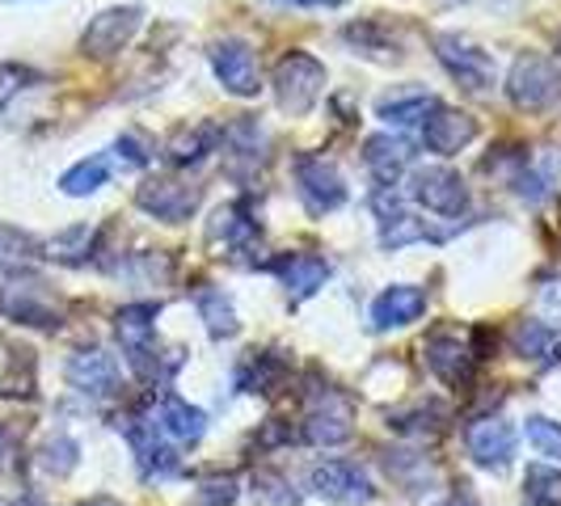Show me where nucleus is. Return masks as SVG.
<instances>
[{
    "label": "nucleus",
    "mask_w": 561,
    "mask_h": 506,
    "mask_svg": "<svg viewBox=\"0 0 561 506\" xmlns=\"http://www.w3.org/2000/svg\"><path fill=\"white\" fill-rule=\"evenodd\" d=\"M64 376H68V384L84 396H114L118 393V380H123L118 359H114L111 350H102V346L77 350V355L68 359V367H64Z\"/></svg>",
    "instance_id": "nucleus-15"
},
{
    "label": "nucleus",
    "mask_w": 561,
    "mask_h": 506,
    "mask_svg": "<svg viewBox=\"0 0 561 506\" xmlns=\"http://www.w3.org/2000/svg\"><path fill=\"white\" fill-rule=\"evenodd\" d=\"M287 380V359H283L279 350H253L250 359L241 364L237 371V384L245 389V393H262V396H275L279 393V384Z\"/></svg>",
    "instance_id": "nucleus-27"
},
{
    "label": "nucleus",
    "mask_w": 561,
    "mask_h": 506,
    "mask_svg": "<svg viewBox=\"0 0 561 506\" xmlns=\"http://www.w3.org/2000/svg\"><path fill=\"white\" fill-rule=\"evenodd\" d=\"M410 161H414V143L405 140V136H389V131L367 136L364 165L371 173V182H376V191H393L397 182H401V173L410 169Z\"/></svg>",
    "instance_id": "nucleus-20"
},
{
    "label": "nucleus",
    "mask_w": 561,
    "mask_h": 506,
    "mask_svg": "<svg viewBox=\"0 0 561 506\" xmlns=\"http://www.w3.org/2000/svg\"><path fill=\"white\" fill-rule=\"evenodd\" d=\"M220 143H225V127H220V123H186V127H178L165 140L161 157H165L169 165L191 169V165H198L207 152H216Z\"/></svg>",
    "instance_id": "nucleus-24"
},
{
    "label": "nucleus",
    "mask_w": 561,
    "mask_h": 506,
    "mask_svg": "<svg viewBox=\"0 0 561 506\" xmlns=\"http://www.w3.org/2000/svg\"><path fill=\"white\" fill-rule=\"evenodd\" d=\"M144 26V9L140 4H114V9H102L81 34V51L89 59H114L131 38L136 30Z\"/></svg>",
    "instance_id": "nucleus-7"
},
{
    "label": "nucleus",
    "mask_w": 561,
    "mask_h": 506,
    "mask_svg": "<svg viewBox=\"0 0 561 506\" xmlns=\"http://www.w3.org/2000/svg\"><path fill=\"white\" fill-rule=\"evenodd\" d=\"M540 309L549 312L553 321H561V279H545V283H540Z\"/></svg>",
    "instance_id": "nucleus-42"
},
{
    "label": "nucleus",
    "mask_w": 561,
    "mask_h": 506,
    "mask_svg": "<svg viewBox=\"0 0 561 506\" xmlns=\"http://www.w3.org/2000/svg\"><path fill=\"white\" fill-rule=\"evenodd\" d=\"M123 426V435H127V444L136 451V460H140V473L148 481H169L178 478V469H182V460H178V451L169 444L165 435H161V426L152 418H144V414H131V418L118 422Z\"/></svg>",
    "instance_id": "nucleus-9"
},
{
    "label": "nucleus",
    "mask_w": 561,
    "mask_h": 506,
    "mask_svg": "<svg viewBox=\"0 0 561 506\" xmlns=\"http://www.w3.org/2000/svg\"><path fill=\"white\" fill-rule=\"evenodd\" d=\"M77 464H81V444H77L72 435H51V439L38 448V469L51 473V478H68Z\"/></svg>",
    "instance_id": "nucleus-35"
},
{
    "label": "nucleus",
    "mask_w": 561,
    "mask_h": 506,
    "mask_svg": "<svg viewBox=\"0 0 561 506\" xmlns=\"http://www.w3.org/2000/svg\"><path fill=\"white\" fill-rule=\"evenodd\" d=\"M444 506H478V498H473V494H465V490H460V494H451L448 503Z\"/></svg>",
    "instance_id": "nucleus-45"
},
{
    "label": "nucleus",
    "mask_w": 561,
    "mask_h": 506,
    "mask_svg": "<svg viewBox=\"0 0 561 506\" xmlns=\"http://www.w3.org/2000/svg\"><path fill=\"white\" fill-rule=\"evenodd\" d=\"M511 350L536 367H558L561 364V325L549 321H519L511 330Z\"/></svg>",
    "instance_id": "nucleus-25"
},
{
    "label": "nucleus",
    "mask_w": 561,
    "mask_h": 506,
    "mask_svg": "<svg viewBox=\"0 0 561 506\" xmlns=\"http://www.w3.org/2000/svg\"><path fill=\"white\" fill-rule=\"evenodd\" d=\"M465 444H469V456L478 460L481 469L490 473H503L515 460V426L506 418H478L469 430H465Z\"/></svg>",
    "instance_id": "nucleus-16"
},
{
    "label": "nucleus",
    "mask_w": 561,
    "mask_h": 506,
    "mask_svg": "<svg viewBox=\"0 0 561 506\" xmlns=\"http://www.w3.org/2000/svg\"><path fill=\"white\" fill-rule=\"evenodd\" d=\"M439 102L422 89H401V93H389L376 102V118H385L389 127H414V123H426V114L435 111Z\"/></svg>",
    "instance_id": "nucleus-29"
},
{
    "label": "nucleus",
    "mask_w": 561,
    "mask_h": 506,
    "mask_svg": "<svg viewBox=\"0 0 561 506\" xmlns=\"http://www.w3.org/2000/svg\"><path fill=\"white\" fill-rule=\"evenodd\" d=\"M524 435H528V444H533L536 456H545V460L561 464V422L540 418V414H536V418H528Z\"/></svg>",
    "instance_id": "nucleus-37"
},
{
    "label": "nucleus",
    "mask_w": 561,
    "mask_h": 506,
    "mask_svg": "<svg viewBox=\"0 0 561 506\" xmlns=\"http://www.w3.org/2000/svg\"><path fill=\"white\" fill-rule=\"evenodd\" d=\"M157 317H161V304L152 300H140V304H123L114 312V334H118V346L127 355V367L140 376L144 384H165L169 371L182 364V355L173 359H161V346H157Z\"/></svg>",
    "instance_id": "nucleus-1"
},
{
    "label": "nucleus",
    "mask_w": 561,
    "mask_h": 506,
    "mask_svg": "<svg viewBox=\"0 0 561 506\" xmlns=\"http://www.w3.org/2000/svg\"><path fill=\"white\" fill-rule=\"evenodd\" d=\"M271 84H275L279 111L291 114V118H305L321 102V93H325V64L317 56H309V51H287L275 64Z\"/></svg>",
    "instance_id": "nucleus-2"
},
{
    "label": "nucleus",
    "mask_w": 561,
    "mask_h": 506,
    "mask_svg": "<svg viewBox=\"0 0 561 506\" xmlns=\"http://www.w3.org/2000/svg\"><path fill=\"white\" fill-rule=\"evenodd\" d=\"M422 355H426V367H431L444 384H451V389H469V384H473V371H478V364H481V350L460 334L426 337Z\"/></svg>",
    "instance_id": "nucleus-14"
},
{
    "label": "nucleus",
    "mask_w": 561,
    "mask_h": 506,
    "mask_svg": "<svg viewBox=\"0 0 561 506\" xmlns=\"http://www.w3.org/2000/svg\"><path fill=\"white\" fill-rule=\"evenodd\" d=\"M342 38L355 47V56L380 59V64L401 59V43H397V34H389L380 22H355V26L342 30Z\"/></svg>",
    "instance_id": "nucleus-31"
},
{
    "label": "nucleus",
    "mask_w": 561,
    "mask_h": 506,
    "mask_svg": "<svg viewBox=\"0 0 561 506\" xmlns=\"http://www.w3.org/2000/svg\"><path fill=\"white\" fill-rule=\"evenodd\" d=\"M13 506H43L38 498H22V503H13Z\"/></svg>",
    "instance_id": "nucleus-47"
},
{
    "label": "nucleus",
    "mask_w": 561,
    "mask_h": 506,
    "mask_svg": "<svg viewBox=\"0 0 561 506\" xmlns=\"http://www.w3.org/2000/svg\"><path fill=\"white\" fill-rule=\"evenodd\" d=\"M77 506H123L118 498H106V494H98V498H84V503H77Z\"/></svg>",
    "instance_id": "nucleus-46"
},
{
    "label": "nucleus",
    "mask_w": 561,
    "mask_h": 506,
    "mask_svg": "<svg viewBox=\"0 0 561 506\" xmlns=\"http://www.w3.org/2000/svg\"><path fill=\"white\" fill-rule=\"evenodd\" d=\"M291 173H296V195H300L309 216H330V211H337V207L346 203V195H351V191H346V177H342L334 161H325V157L300 152V157L291 161Z\"/></svg>",
    "instance_id": "nucleus-4"
},
{
    "label": "nucleus",
    "mask_w": 561,
    "mask_h": 506,
    "mask_svg": "<svg viewBox=\"0 0 561 506\" xmlns=\"http://www.w3.org/2000/svg\"><path fill=\"white\" fill-rule=\"evenodd\" d=\"M43 257V245L13 225H0V271L4 275H26L30 266Z\"/></svg>",
    "instance_id": "nucleus-34"
},
{
    "label": "nucleus",
    "mask_w": 561,
    "mask_h": 506,
    "mask_svg": "<svg viewBox=\"0 0 561 506\" xmlns=\"http://www.w3.org/2000/svg\"><path fill=\"white\" fill-rule=\"evenodd\" d=\"M435 56L451 72V81H460L465 89H473V93H485L490 84L499 81L494 56L481 51L478 43L460 38V34H435Z\"/></svg>",
    "instance_id": "nucleus-8"
},
{
    "label": "nucleus",
    "mask_w": 561,
    "mask_h": 506,
    "mask_svg": "<svg viewBox=\"0 0 561 506\" xmlns=\"http://www.w3.org/2000/svg\"><path fill=\"white\" fill-rule=\"evenodd\" d=\"M152 422L161 426V435L173 448H191V444H198L207 435V414L198 405H191V401H182L178 393L161 396V405L152 410Z\"/></svg>",
    "instance_id": "nucleus-23"
},
{
    "label": "nucleus",
    "mask_w": 561,
    "mask_h": 506,
    "mask_svg": "<svg viewBox=\"0 0 561 506\" xmlns=\"http://www.w3.org/2000/svg\"><path fill=\"white\" fill-rule=\"evenodd\" d=\"M225 148H228V173L241 177L245 165L257 169V161H266V131L262 123L250 114H237L225 127Z\"/></svg>",
    "instance_id": "nucleus-26"
},
{
    "label": "nucleus",
    "mask_w": 561,
    "mask_h": 506,
    "mask_svg": "<svg viewBox=\"0 0 561 506\" xmlns=\"http://www.w3.org/2000/svg\"><path fill=\"white\" fill-rule=\"evenodd\" d=\"M26 81H38V72H30L22 64H4V68H0V106H4L13 93H22Z\"/></svg>",
    "instance_id": "nucleus-40"
},
{
    "label": "nucleus",
    "mask_w": 561,
    "mask_h": 506,
    "mask_svg": "<svg viewBox=\"0 0 561 506\" xmlns=\"http://www.w3.org/2000/svg\"><path fill=\"white\" fill-rule=\"evenodd\" d=\"M397 435H410V439H435V435H444V426H448V410L439 405V401H419L414 410H401L389 418Z\"/></svg>",
    "instance_id": "nucleus-33"
},
{
    "label": "nucleus",
    "mask_w": 561,
    "mask_h": 506,
    "mask_svg": "<svg viewBox=\"0 0 561 506\" xmlns=\"http://www.w3.org/2000/svg\"><path fill=\"white\" fill-rule=\"evenodd\" d=\"M198 186L191 182H178V177H148L140 191H136V207L144 216L161 220V225H186L198 211Z\"/></svg>",
    "instance_id": "nucleus-11"
},
{
    "label": "nucleus",
    "mask_w": 561,
    "mask_h": 506,
    "mask_svg": "<svg viewBox=\"0 0 561 506\" xmlns=\"http://www.w3.org/2000/svg\"><path fill=\"white\" fill-rule=\"evenodd\" d=\"M106 182H111V152H93V157L77 161V165L59 177V191L68 198H89L98 195Z\"/></svg>",
    "instance_id": "nucleus-30"
},
{
    "label": "nucleus",
    "mask_w": 561,
    "mask_h": 506,
    "mask_svg": "<svg viewBox=\"0 0 561 506\" xmlns=\"http://www.w3.org/2000/svg\"><path fill=\"white\" fill-rule=\"evenodd\" d=\"M13 456H18V435L9 426H0V473L13 464Z\"/></svg>",
    "instance_id": "nucleus-43"
},
{
    "label": "nucleus",
    "mask_w": 561,
    "mask_h": 506,
    "mask_svg": "<svg viewBox=\"0 0 561 506\" xmlns=\"http://www.w3.org/2000/svg\"><path fill=\"white\" fill-rule=\"evenodd\" d=\"M207 59H211L216 81L225 84V93H232V97H257L262 77H257V56H253V47L245 38H220V43H211Z\"/></svg>",
    "instance_id": "nucleus-13"
},
{
    "label": "nucleus",
    "mask_w": 561,
    "mask_h": 506,
    "mask_svg": "<svg viewBox=\"0 0 561 506\" xmlns=\"http://www.w3.org/2000/svg\"><path fill=\"white\" fill-rule=\"evenodd\" d=\"M232 498H237V481H232V478L207 481V485L198 490V503H203V506H228Z\"/></svg>",
    "instance_id": "nucleus-41"
},
{
    "label": "nucleus",
    "mask_w": 561,
    "mask_h": 506,
    "mask_svg": "<svg viewBox=\"0 0 561 506\" xmlns=\"http://www.w3.org/2000/svg\"><path fill=\"white\" fill-rule=\"evenodd\" d=\"M0 396H34V355L30 350H13L9 376L0 380Z\"/></svg>",
    "instance_id": "nucleus-38"
},
{
    "label": "nucleus",
    "mask_w": 561,
    "mask_h": 506,
    "mask_svg": "<svg viewBox=\"0 0 561 506\" xmlns=\"http://www.w3.org/2000/svg\"><path fill=\"white\" fill-rule=\"evenodd\" d=\"M422 312H426V291L414 283H393L371 300V330H380V334L405 330V325L419 321Z\"/></svg>",
    "instance_id": "nucleus-21"
},
{
    "label": "nucleus",
    "mask_w": 561,
    "mask_h": 506,
    "mask_svg": "<svg viewBox=\"0 0 561 506\" xmlns=\"http://www.w3.org/2000/svg\"><path fill=\"white\" fill-rule=\"evenodd\" d=\"M262 241V228L253 220V211L245 203H225L216 207V216L207 220V245L225 257L228 253H245Z\"/></svg>",
    "instance_id": "nucleus-17"
},
{
    "label": "nucleus",
    "mask_w": 561,
    "mask_h": 506,
    "mask_svg": "<svg viewBox=\"0 0 561 506\" xmlns=\"http://www.w3.org/2000/svg\"><path fill=\"white\" fill-rule=\"evenodd\" d=\"M371 207H376V225H380V250H405V245H419V241H444L426 220H419L414 211L401 207L397 186L393 191H376Z\"/></svg>",
    "instance_id": "nucleus-12"
},
{
    "label": "nucleus",
    "mask_w": 561,
    "mask_h": 506,
    "mask_svg": "<svg viewBox=\"0 0 561 506\" xmlns=\"http://www.w3.org/2000/svg\"><path fill=\"white\" fill-rule=\"evenodd\" d=\"M266 271L279 275V283L287 287V296H291L296 304L317 296V291L325 287V279H330V262H325L321 253H279V257L266 262Z\"/></svg>",
    "instance_id": "nucleus-19"
},
{
    "label": "nucleus",
    "mask_w": 561,
    "mask_h": 506,
    "mask_svg": "<svg viewBox=\"0 0 561 506\" xmlns=\"http://www.w3.org/2000/svg\"><path fill=\"white\" fill-rule=\"evenodd\" d=\"M93 245H98V228L89 225H72L56 232V237H47L43 241V257H51V262H64V266H81L93 257Z\"/></svg>",
    "instance_id": "nucleus-32"
},
{
    "label": "nucleus",
    "mask_w": 561,
    "mask_h": 506,
    "mask_svg": "<svg viewBox=\"0 0 561 506\" xmlns=\"http://www.w3.org/2000/svg\"><path fill=\"white\" fill-rule=\"evenodd\" d=\"M410 198L422 203L426 211L451 216V220H460V216L469 211V186H465V177L448 165L414 169V177H410Z\"/></svg>",
    "instance_id": "nucleus-6"
},
{
    "label": "nucleus",
    "mask_w": 561,
    "mask_h": 506,
    "mask_svg": "<svg viewBox=\"0 0 561 506\" xmlns=\"http://www.w3.org/2000/svg\"><path fill=\"white\" fill-rule=\"evenodd\" d=\"M478 140V118L465 111H451V106H435L422 123V143L435 152V157H456L460 148Z\"/></svg>",
    "instance_id": "nucleus-18"
},
{
    "label": "nucleus",
    "mask_w": 561,
    "mask_h": 506,
    "mask_svg": "<svg viewBox=\"0 0 561 506\" xmlns=\"http://www.w3.org/2000/svg\"><path fill=\"white\" fill-rule=\"evenodd\" d=\"M355 410H351V396L321 384L309 393V410H305V439L312 448H337L355 435Z\"/></svg>",
    "instance_id": "nucleus-5"
},
{
    "label": "nucleus",
    "mask_w": 561,
    "mask_h": 506,
    "mask_svg": "<svg viewBox=\"0 0 561 506\" xmlns=\"http://www.w3.org/2000/svg\"><path fill=\"white\" fill-rule=\"evenodd\" d=\"M271 4H287V9H342L346 0H271Z\"/></svg>",
    "instance_id": "nucleus-44"
},
{
    "label": "nucleus",
    "mask_w": 561,
    "mask_h": 506,
    "mask_svg": "<svg viewBox=\"0 0 561 506\" xmlns=\"http://www.w3.org/2000/svg\"><path fill=\"white\" fill-rule=\"evenodd\" d=\"M0 312H4V291H0Z\"/></svg>",
    "instance_id": "nucleus-48"
},
{
    "label": "nucleus",
    "mask_w": 561,
    "mask_h": 506,
    "mask_svg": "<svg viewBox=\"0 0 561 506\" xmlns=\"http://www.w3.org/2000/svg\"><path fill=\"white\" fill-rule=\"evenodd\" d=\"M4 312H9L18 325H34V330H59V325H64V309H59V300L43 283L13 287V291L4 296Z\"/></svg>",
    "instance_id": "nucleus-22"
},
{
    "label": "nucleus",
    "mask_w": 561,
    "mask_h": 506,
    "mask_svg": "<svg viewBox=\"0 0 561 506\" xmlns=\"http://www.w3.org/2000/svg\"><path fill=\"white\" fill-rule=\"evenodd\" d=\"M506 97L515 111H549L561 97V72L553 59L524 51L506 72Z\"/></svg>",
    "instance_id": "nucleus-3"
},
{
    "label": "nucleus",
    "mask_w": 561,
    "mask_h": 506,
    "mask_svg": "<svg viewBox=\"0 0 561 506\" xmlns=\"http://www.w3.org/2000/svg\"><path fill=\"white\" fill-rule=\"evenodd\" d=\"M195 309H198V321L207 325V334L216 337V342L237 337V330H241L237 309H232V300L225 296V287H195Z\"/></svg>",
    "instance_id": "nucleus-28"
},
{
    "label": "nucleus",
    "mask_w": 561,
    "mask_h": 506,
    "mask_svg": "<svg viewBox=\"0 0 561 506\" xmlns=\"http://www.w3.org/2000/svg\"><path fill=\"white\" fill-rule=\"evenodd\" d=\"M309 490L317 498L337 506H364L376 498V485L359 464L351 460H321L309 469Z\"/></svg>",
    "instance_id": "nucleus-10"
},
{
    "label": "nucleus",
    "mask_w": 561,
    "mask_h": 506,
    "mask_svg": "<svg viewBox=\"0 0 561 506\" xmlns=\"http://www.w3.org/2000/svg\"><path fill=\"white\" fill-rule=\"evenodd\" d=\"M114 157L127 169H144L152 161V143L144 140V136H136V131H123V136L114 140Z\"/></svg>",
    "instance_id": "nucleus-39"
},
{
    "label": "nucleus",
    "mask_w": 561,
    "mask_h": 506,
    "mask_svg": "<svg viewBox=\"0 0 561 506\" xmlns=\"http://www.w3.org/2000/svg\"><path fill=\"white\" fill-rule=\"evenodd\" d=\"M524 506H561V469L533 464L524 473Z\"/></svg>",
    "instance_id": "nucleus-36"
}]
</instances>
